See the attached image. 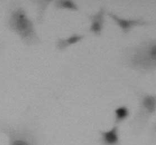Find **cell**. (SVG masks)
Listing matches in <instances>:
<instances>
[{
	"mask_svg": "<svg viewBox=\"0 0 156 145\" xmlns=\"http://www.w3.org/2000/svg\"><path fill=\"white\" fill-rule=\"evenodd\" d=\"M153 132H154V133L156 134V124L155 125V126H154V128H153Z\"/></svg>",
	"mask_w": 156,
	"mask_h": 145,
	"instance_id": "cell-11",
	"label": "cell"
},
{
	"mask_svg": "<svg viewBox=\"0 0 156 145\" xmlns=\"http://www.w3.org/2000/svg\"><path fill=\"white\" fill-rule=\"evenodd\" d=\"M85 37L84 34L73 33L66 38H58L56 42V47L59 51H64L71 46L79 43L85 39Z\"/></svg>",
	"mask_w": 156,
	"mask_h": 145,
	"instance_id": "cell-8",
	"label": "cell"
},
{
	"mask_svg": "<svg viewBox=\"0 0 156 145\" xmlns=\"http://www.w3.org/2000/svg\"><path fill=\"white\" fill-rule=\"evenodd\" d=\"M123 62L136 71L147 72L156 69V38L129 47L123 53Z\"/></svg>",
	"mask_w": 156,
	"mask_h": 145,
	"instance_id": "cell-2",
	"label": "cell"
},
{
	"mask_svg": "<svg viewBox=\"0 0 156 145\" xmlns=\"http://www.w3.org/2000/svg\"><path fill=\"white\" fill-rule=\"evenodd\" d=\"M130 115L129 109L126 105L117 106L114 110V125L119 126L126 121Z\"/></svg>",
	"mask_w": 156,
	"mask_h": 145,
	"instance_id": "cell-9",
	"label": "cell"
},
{
	"mask_svg": "<svg viewBox=\"0 0 156 145\" xmlns=\"http://www.w3.org/2000/svg\"><path fill=\"white\" fill-rule=\"evenodd\" d=\"M134 91L138 97L139 107L130 126L133 132L140 133L156 112V94H148L138 90Z\"/></svg>",
	"mask_w": 156,
	"mask_h": 145,
	"instance_id": "cell-3",
	"label": "cell"
},
{
	"mask_svg": "<svg viewBox=\"0 0 156 145\" xmlns=\"http://www.w3.org/2000/svg\"><path fill=\"white\" fill-rule=\"evenodd\" d=\"M99 135L100 145H121L119 126L114 125L109 130L99 131Z\"/></svg>",
	"mask_w": 156,
	"mask_h": 145,
	"instance_id": "cell-7",
	"label": "cell"
},
{
	"mask_svg": "<svg viewBox=\"0 0 156 145\" xmlns=\"http://www.w3.org/2000/svg\"><path fill=\"white\" fill-rule=\"evenodd\" d=\"M108 12V11H107ZM107 15L109 16L110 18L115 22V24L120 27L121 31L124 34H128L131 30L136 27H141V26H146L150 24L149 21H146L143 18H133V19H128V18H122L118 16L117 14L112 12H108Z\"/></svg>",
	"mask_w": 156,
	"mask_h": 145,
	"instance_id": "cell-5",
	"label": "cell"
},
{
	"mask_svg": "<svg viewBox=\"0 0 156 145\" xmlns=\"http://www.w3.org/2000/svg\"><path fill=\"white\" fill-rule=\"evenodd\" d=\"M0 132L8 138V145H42L34 131L28 127L0 120Z\"/></svg>",
	"mask_w": 156,
	"mask_h": 145,
	"instance_id": "cell-4",
	"label": "cell"
},
{
	"mask_svg": "<svg viewBox=\"0 0 156 145\" xmlns=\"http://www.w3.org/2000/svg\"><path fill=\"white\" fill-rule=\"evenodd\" d=\"M6 26L25 45L30 47L41 43V38L35 28L34 23L28 16L24 8L20 5H13L9 9Z\"/></svg>",
	"mask_w": 156,
	"mask_h": 145,
	"instance_id": "cell-1",
	"label": "cell"
},
{
	"mask_svg": "<svg viewBox=\"0 0 156 145\" xmlns=\"http://www.w3.org/2000/svg\"><path fill=\"white\" fill-rule=\"evenodd\" d=\"M106 13V8L105 6H101L96 13L88 15V18L91 22L88 31L94 36H99L103 33Z\"/></svg>",
	"mask_w": 156,
	"mask_h": 145,
	"instance_id": "cell-6",
	"label": "cell"
},
{
	"mask_svg": "<svg viewBox=\"0 0 156 145\" xmlns=\"http://www.w3.org/2000/svg\"><path fill=\"white\" fill-rule=\"evenodd\" d=\"M54 7L57 10H68L72 12H79V5L76 2L71 0H56L53 2Z\"/></svg>",
	"mask_w": 156,
	"mask_h": 145,
	"instance_id": "cell-10",
	"label": "cell"
}]
</instances>
